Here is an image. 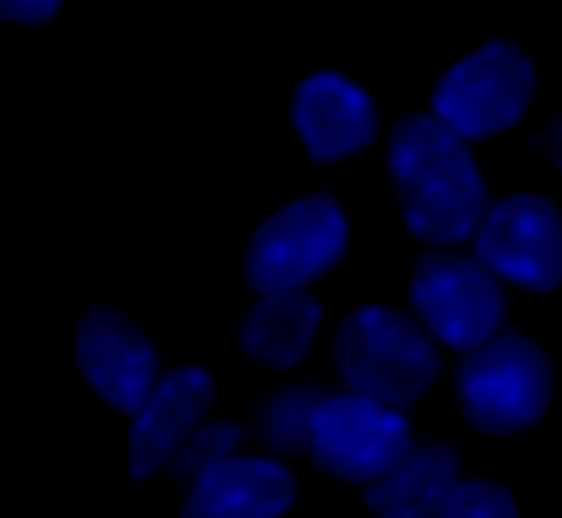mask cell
Segmentation results:
<instances>
[{
    "instance_id": "obj_18",
    "label": "cell",
    "mask_w": 562,
    "mask_h": 518,
    "mask_svg": "<svg viewBox=\"0 0 562 518\" xmlns=\"http://www.w3.org/2000/svg\"><path fill=\"white\" fill-rule=\"evenodd\" d=\"M61 0H0V18L22 22V26H40L48 18H57Z\"/></svg>"
},
{
    "instance_id": "obj_2",
    "label": "cell",
    "mask_w": 562,
    "mask_h": 518,
    "mask_svg": "<svg viewBox=\"0 0 562 518\" xmlns=\"http://www.w3.org/2000/svg\"><path fill=\"white\" fill-rule=\"evenodd\" d=\"M439 342L413 316L382 303L356 307L334 334V369L351 391L408 408L439 378Z\"/></svg>"
},
{
    "instance_id": "obj_5",
    "label": "cell",
    "mask_w": 562,
    "mask_h": 518,
    "mask_svg": "<svg viewBox=\"0 0 562 518\" xmlns=\"http://www.w3.org/2000/svg\"><path fill=\"white\" fill-rule=\"evenodd\" d=\"M408 307L435 334L439 347L465 356L501 334L509 299H505V281L474 250L461 255L452 246L417 259L408 277Z\"/></svg>"
},
{
    "instance_id": "obj_6",
    "label": "cell",
    "mask_w": 562,
    "mask_h": 518,
    "mask_svg": "<svg viewBox=\"0 0 562 518\" xmlns=\"http://www.w3.org/2000/svg\"><path fill=\"white\" fill-rule=\"evenodd\" d=\"M553 395L544 351L522 334H496L457 364V399L474 430L514 435L540 421Z\"/></svg>"
},
{
    "instance_id": "obj_3",
    "label": "cell",
    "mask_w": 562,
    "mask_h": 518,
    "mask_svg": "<svg viewBox=\"0 0 562 518\" xmlns=\"http://www.w3.org/2000/svg\"><path fill=\"white\" fill-rule=\"evenodd\" d=\"M536 101V61L514 40H483L457 57L435 92L430 110L465 140H492L527 119Z\"/></svg>"
},
{
    "instance_id": "obj_19",
    "label": "cell",
    "mask_w": 562,
    "mask_h": 518,
    "mask_svg": "<svg viewBox=\"0 0 562 518\" xmlns=\"http://www.w3.org/2000/svg\"><path fill=\"white\" fill-rule=\"evenodd\" d=\"M540 140H544V154H549V162L562 171V114H558V119L544 127V136H540Z\"/></svg>"
},
{
    "instance_id": "obj_16",
    "label": "cell",
    "mask_w": 562,
    "mask_h": 518,
    "mask_svg": "<svg viewBox=\"0 0 562 518\" xmlns=\"http://www.w3.org/2000/svg\"><path fill=\"white\" fill-rule=\"evenodd\" d=\"M237 439H241V435H237L233 421H202V426L176 448V457L167 461V470H171L176 478H198L202 470L228 461V457L237 452Z\"/></svg>"
},
{
    "instance_id": "obj_7",
    "label": "cell",
    "mask_w": 562,
    "mask_h": 518,
    "mask_svg": "<svg viewBox=\"0 0 562 518\" xmlns=\"http://www.w3.org/2000/svg\"><path fill=\"white\" fill-rule=\"evenodd\" d=\"M408 448H413V426H408L404 408L347 386V391L321 399L303 452H307L325 474L369 487V483H373L378 474H386Z\"/></svg>"
},
{
    "instance_id": "obj_14",
    "label": "cell",
    "mask_w": 562,
    "mask_h": 518,
    "mask_svg": "<svg viewBox=\"0 0 562 518\" xmlns=\"http://www.w3.org/2000/svg\"><path fill=\"white\" fill-rule=\"evenodd\" d=\"M457 478L461 461L448 443H413L386 474L369 483V509L373 518H439Z\"/></svg>"
},
{
    "instance_id": "obj_1",
    "label": "cell",
    "mask_w": 562,
    "mask_h": 518,
    "mask_svg": "<svg viewBox=\"0 0 562 518\" xmlns=\"http://www.w3.org/2000/svg\"><path fill=\"white\" fill-rule=\"evenodd\" d=\"M386 176L404 215V228L435 250L474 241L492 189L461 132H452L435 110L404 114L386 136Z\"/></svg>"
},
{
    "instance_id": "obj_10",
    "label": "cell",
    "mask_w": 562,
    "mask_h": 518,
    "mask_svg": "<svg viewBox=\"0 0 562 518\" xmlns=\"http://www.w3.org/2000/svg\"><path fill=\"white\" fill-rule=\"evenodd\" d=\"M290 123L312 162H342L378 140L373 97L338 70L307 75L290 97Z\"/></svg>"
},
{
    "instance_id": "obj_13",
    "label": "cell",
    "mask_w": 562,
    "mask_h": 518,
    "mask_svg": "<svg viewBox=\"0 0 562 518\" xmlns=\"http://www.w3.org/2000/svg\"><path fill=\"white\" fill-rule=\"evenodd\" d=\"M321 303L307 290H268L237 325L241 351L263 369H294L316 334H321Z\"/></svg>"
},
{
    "instance_id": "obj_17",
    "label": "cell",
    "mask_w": 562,
    "mask_h": 518,
    "mask_svg": "<svg viewBox=\"0 0 562 518\" xmlns=\"http://www.w3.org/2000/svg\"><path fill=\"white\" fill-rule=\"evenodd\" d=\"M439 518H518V505L505 487H496L487 478H457Z\"/></svg>"
},
{
    "instance_id": "obj_8",
    "label": "cell",
    "mask_w": 562,
    "mask_h": 518,
    "mask_svg": "<svg viewBox=\"0 0 562 518\" xmlns=\"http://www.w3.org/2000/svg\"><path fill=\"white\" fill-rule=\"evenodd\" d=\"M470 250L505 281L531 294L562 285V206L544 193L496 198Z\"/></svg>"
},
{
    "instance_id": "obj_12",
    "label": "cell",
    "mask_w": 562,
    "mask_h": 518,
    "mask_svg": "<svg viewBox=\"0 0 562 518\" xmlns=\"http://www.w3.org/2000/svg\"><path fill=\"white\" fill-rule=\"evenodd\" d=\"M294 474L277 457H241L189 478L180 518H281L294 505Z\"/></svg>"
},
{
    "instance_id": "obj_11",
    "label": "cell",
    "mask_w": 562,
    "mask_h": 518,
    "mask_svg": "<svg viewBox=\"0 0 562 518\" xmlns=\"http://www.w3.org/2000/svg\"><path fill=\"white\" fill-rule=\"evenodd\" d=\"M215 399V378L198 364L171 369L154 382L149 399L132 413V430H127V470L132 478H149L158 470H167V461L176 457V448L206 421Z\"/></svg>"
},
{
    "instance_id": "obj_9",
    "label": "cell",
    "mask_w": 562,
    "mask_h": 518,
    "mask_svg": "<svg viewBox=\"0 0 562 518\" xmlns=\"http://www.w3.org/2000/svg\"><path fill=\"white\" fill-rule=\"evenodd\" d=\"M75 364L88 378V386L119 413H136L158 373L154 342L114 307H92L75 329Z\"/></svg>"
},
{
    "instance_id": "obj_4",
    "label": "cell",
    "mask_w": 562,
    "mask_h": 518,
    "mask_svg": "<svg viewBox=\"0 0 562 518\" xmlns=\"http://www.w3.org/2000/svg\"><path fill=\"white\" fill-rule=\"evenodd\" d=\"M351 224L329 193H303L272 211L246 241V281L268 290H312L347 255Z\"/></svg>"
},
{
    "instance_id": "obj_15",
    "label": "cell",
    "mask_w": 562,
    "mask_h": 518,
    "mask_svg": "<svg viewBox=\"0 0 562 518\" xmlns=\"http://www.w3.org/2000/svg\"><path fill=\"white\" fill-rule=\"evenodd\" d=\"M325 391L321 386H307V382H294V386H281L263 399L259 408V439L263 448L272 452H299L307 448V435H312V417L321 408Z\"/></svg>"
}]
</instances>
